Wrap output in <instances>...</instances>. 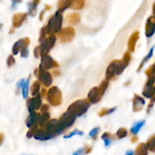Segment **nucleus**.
Returning <instances> with one entry per match:
<instances>
[{"label":"nucleus","instance_id":"nucleus-1","mask_svg":"<svg viewBox=\"0 0 155 155\" xmlns=\"http://www.w3.org/2000/svg\"><path fill=\"white\" fill-rule=\"evenodd\" d=\"M89 106L90 104L86 100H78L68 107V111L74 115L76 117H80L87 111Z\"/></svg>","mask_w":155,"mask_h":155},{"label":"nucleus","instance_id":"nucleus-2","mask_svg":"<svg viewBox=\"0 0 155 155\" xmlns=\"http://www.w3.org/2000/svg\"><path fill=\"white\" fill-rule=\"evenodd\" d=\"M126 66L122 61H113L109 65L107 69V73H106L107 80V79H111L115 75H119V74H122Z\"/></svg>","mask_w":155,"mask_h":155},{"label":"nucleus","instance_id":"nucleus-3","mask_svg":"<svg viewBox=\"0 0 155 155\" xmlns=\"http://www.w3.org/2000/svg\"><path fill=\"white\" fill-rule=\"evenodd\" d=\"M47 100L51 104L54 106H57L61 104V94L59 89L57 87H52L48 90Z\"/></svg>","mask_w":155,"mask_h":155},{"label":"nucleus","instance_id":"nucleus-4","mask_svg":"<svg viewBox=\"0 0 155 155\" xmlns=\"http://www.w3.org/2000/svg\"><path fill=\"white\" fill-rule=\"evenodd\" d=\"M103 94H104V92L101 91L99 86L98 87L93 88V89H91V91L88 94V99H89V101L92 103V104L98 103L101 100Z\"/></svg>","mask_w":155,"mask_h":155},{"label":"nucleus","instance_id":"nucleus-5","mask_svg":"<svg viewBox=\"0 0 155 155\" xmlns=\"http://www.w3.org/2000/svg\"><path fill=\"white\" fill-rule=\"evenodd\" d=\"M54 67H58V64L50 56L47 55V54L42 56L39 70L45 71L46 70L51 69Z\"/></svg>","mask_w":155,"mask_h":155},{"label":"nucleus","instance_id":"nucleus-6","mask_svg":"<svg viewBox=\"0 0 155 155\" xmlns=\"http://www.w3.org/2000/svg\"><path fill=\"white\" fill-rule=\"evenodd\" d=\"M42 104V99H41V96L39 95H37L36 96L33 97V98H30L27 101V108L28 110L32 113L34 112L35 110L39 109Z\"/></svg>","mask_w":155,"mask_h":155},{"label":"nucleus","instance_id":"nucleus-7","mask_svg":"<svg viewBox=\"0 0 155 155\" xmlns=\"http://www.w3.org/2000/svg\"><path fill=\"white\" fill-rule=\"evenodd\" d=\"M76 119V117L74 115H73L72 114H71L70 112L67 111L66 113L62 115V117H61V119L59 120V122L64 126L65 129L69 128L70 127L73 125V124L74 123Z\"/></svg>","mask_w":155,"mask_h":155},{"label":"nucleus","instance_id":"nucleus-8","mask_svg":"<svg viewBox=\"0 0 155 155\" xmlns=\"http://www.w3.org/2000/svg\"><path fill=\"white\" fill-rule=\"evenodd\" d=\"M39 80L45 86H49L52 83V77H51V74L46 71H41V70H39Z\"/></svg>","mask_w":155,"mask_h":155},{"label":"nucleus","instance_id":"nucleus-9","mask_svg":"<svg viewBox=\"0 0 155 155\" xmlns=\"http://www.w3.org/2000/svg\"><path fill=\"white\" fill-rule=\"evenodd\" d=\"M34 138L37 140L40 141H46L48 139H51V138L54 137L51 134L48 133V132L43 130H37L35 134L33 135Z\"/></svg>","mask_w":155,"mask_h":155},{"label":"nucleus","instance_id":"nucleus-10","mask_svg":"<svg viewBox=\"0 0 155 155\" xmlns=\"http://www.w3.org/2000/svg\"><path fill=\"white\" fill-rule=\"evenodd\" d=\"M74 36V32L73 29L67 28L60 33V39L62 42H68L73 39Z\"/></svg>","mask_w":155,"mask_h":155},{"label":"nucleus","instance_id":"nucleus-11","mask_svg":"<svg viewBox=\"0 0 155 155\" xmlns=\"http://www.w3.org/2000/svg\"><path fill=\"white\" fill-rule=\"evenodd\" d=\"M37 114H38L35 113V112H32V113H30V114L29 115L28 118H27V121H26V124H27L28 128H31L33 126L37 125L39 117V115Z\"/></svg>","mask_w":155,"mask_h":155},{"label":"nucleus","instance_id":"nucleus-12","mask_svg":"<svg viewBox=\"0 0 155 155\" xmlns=\"http://www.w3.org/2000/svg\"><path fill=\"white\" fill-rule=\"evenodd\" d=\"M29 44H30V39H28L27 38H25L22 47H21V50H20V51L21 53V57L22 58H27V56H28L29 51L27 46H28Z\"/></svg>","mask_w":155,"mask_h":155},{"label":"nucleus","instance_id":"nucleus-13","mask_svg":"<svg viewBox=\"0 0 155 155\" xmlns=\"http://www.w3.org/2000/svg\"><path fill=\"white\" fill-rule=\"evenodd\" d=\"M145 120H142V121H139V122H136L133 124V126L132 127L131 130H130V132L131 133H133V135H136L139 132V130L142 129V127H143L144 124H145Z\"/></svg>","mask_w":155,"mask_h":155},{"label":"nucleus","instance_id":"nucleus-14","mask_svg":"<svg viewBox=\"0 0 155 155\" xmlns=\"http://www.w3.org/2000/svg\"><path fill=\"white\" fill-rule=\"evenodd\" d=\"M50 116L48 113H42V114L41 116L39 117V120H38V123H39V126L40 127H43V126H45V124L48 122V120H49Z\"/></svg>","mask_w":155,"mask_h":155},{"label":"nucleus","instance_id":"nucleus-15","mask_svg":"<svg viewBox=\"0 0 155 155\" xmlns=\"http://www.w3.org/2000/svg\"><path fill=\"white\" fill-rule=\"evenodd\" d=\"M29 84H30V79L25 80L24 85L21 87V93H22L24 98H27L29 94Z\"/></svg>","mask_w":155,"mask_h":155},{"label":"nucleus","instance_id":"nucleus-16","mask_svg":"<svg viewBox=\"0 0 155 155\" xmlns=\"http://www.w3.org/2000/svg\"><path fill=\"white\" fill-rule=\"evenodd\" d=\"M40 90V83L39 81H35L31 87V95L33 97L39 95V92Z\"/></svg>","mask_w":155,"mask_h":155},{"label":"nucleus","instance_id":"nucleus-17","mask_svg":"<svg viewBox=\"0 0 155 155\" xmlns=\"http://www.w3.org/2000/svg\"><path fill=\"white\" fill-rule=\"evenodd\" d=\"M24 41V39H20V40H18L17 42H15V45H14L13 46V48H12V53H13V54H18V52H19L20 50H21V47H22Z\"/></svg>","mask_w":155,"mask_h":155},{"label":"nucleus","instance_id":"nucleus-18","mask_svg":"<svg viewBox=\"0 0 155 155\" xmlns=\"http://www.w3.org/2000/svg\"><path fill=\"white\" fill-rule=\"evenodd\" d=\"M101 138H102L103 141H104L105 147H108L112 142L111 134L109 133H104V134L102 135V136H101Z\"/></svg>","mask_w":155,"mask_h":155},{"label":"nucleus","instance_id":"nucleus-19","mask_svg":"<svg viewBox=\"0 0 155 155\" xmlns=\"http://www.w3.org/2000/svg\"><path fill=\"white\" fill-rule=\"evenodd\" d=\"M83 131H80V130H74V131L70 133L69 134L65 135L64 138V139H71V138H72L73 136H83Z\"/></svg>","mask_w":155,"mask_h":155},{"label":"nucleus","instance_id":"nucleus-20","mask_svg":"<svg viewBox=\"0 0 155 155\" xmlns=\"http://www.w3.org/2000/svg\"><path fill=\"white\" fill-rule=\"evenodd\" d=\"M99 131H100L99 127H95V128H93L90 132H89V136H90L91 138H92L93 139H95V138L97 137L98 133H99Z\"/></svg>","mask_w":155,"mask_h":155},{"label":"nucleus","instance_id":"nucleus-21","mask_svg":"<svg viewBox=\"0 0 155 155\" xmlns=\"http://www.w3.org/2000/svg\"><path fill=\"white\" fill-rule=\"evenodd\" d=\"M127 130H125V129L124 128L120 129V130L117 131V136L119 139H123V138H124L125 136H127Z\"/></svg>","mask_w":155,"mask_h":155},{"label":"nucleus","instance_id":"nucleus-22","mask_svg":"<svg viewBox=\"0 0 155 155\" xmlns=\"http://www.w3.org/2000/svg\"><path fill=\"white\" fill-rule=\"evenodd\" d=\"M154 47H152V48H151V50H150V51H149V53H148V55H147L146 57H145V58L143 59V61H142V64H141L140 68L142 66V64H145V62L148 61L149 60L150 58H151V56H152V54H153V51H154Z\"/></svg>","mask_w":155,"mask_h":155},{"label":"nucleus","instance_id":"nucleus-23","mask_svg":"<svg viewBox=\"0 0 155 155\" xmlns=\"http://www.w3.org/2000/svg\"><path fill=\"white\" fill-rule=\"evenodd\" d=\"M88 150L86 149V148H82L78 149L77 151H76L72 155H84L85 154L88 152Z\"/></svg>","mask_w":155,"mask_h":155},{"label":"nucleus","instance_id":"nucleus-24","mask_svg":"<svg viewBox=\"0 0 155 155\" xmlns=\"http://www.w3.org/2000/svg\"><path fill=\"white\" fill-rule=\"evenodd\" d=\"M15 64V58H14L13 55H10L8 58V60H7L8 66L12 67Z\"/></svg>","mask_w":155,"mask_h":155},{"label":"nucleus","instance_id":"nucleus-25","mask_svg":"<svg viewBox=\"0 0 155 155\" xmlns=\"http://www.w3.org/2000/svg\"><path fill=\"white\" fill-rule=\"evenodd\" d=\"M24 82H25V80H24V79H21V80H19L18 83H17V89H21V87H22L23 85H24Z\"/></svg>","mask_w":155,"mask_h":155},{"label":"nucleus","instance_id":"nucleus-26","mask_svg":"<svg viewBox=\"0 0 155 155\" xmlns=\"http://www.w3.org/2000/svg\"><path fill=\"white\" fill-rule=\"evenodd\" d=\"M42 108H44V109H42V113H46L47 110H48V106L47 105V104H44V105L42 106Z\"/></svg>","mask_w":155,"mask_h":155},{"label":"nucleus","instance_id":"nucleus-27","mask_svg":"<svg viewBox=\"0 0 155 155\" xmlns=\"http://www.w3.org/2000/svg\"><path fill=\"white\" fill-rule=\"evenodd\" d=\"M3 140H4V135L2 133H0V145L2 143Z\"/></svg>","mask_w":155,"mask_h":155},{"label":"nucleus","instance_id":"nucleus-28","mask_svg":"<svg viewBox=\"0 0 155 155\" xmlns=\"http://www.w3.org/2000/svg\"><path fill=\"white\" fill-rule=\"evenodd\" d=\"M133 154H134V151L130 150V151H127V153H126L125 155H133Z\"/></svg>","mask_w":155,"mask_h":155},{"label":"nucleus","instance_id":"nucleus-29","mask_svg":"<svg viewBox=\"0 0 155 155\" xmlns=\"http://www.w3.org/2000/svg\"><path fill=\"white\" fill-rule=\"evenodd\" d=\"M154 8V14H155V3H154V8Z\"/></svg>","mask_w":155,"mask_h":155},{"label":"nucleus","instance_id":"nucleus-30","mask_svg":"<svg viewBox=\"0 0 155 155\" xmlns=\"http://www.w3.org/2000/svg\"><path fill=\"white\" fill-rule=\"evenodd\" d=\"M2 24H0V29L2 28Z\"/></svg>","mask_w":155,"mask_h":155}]
</instances>
